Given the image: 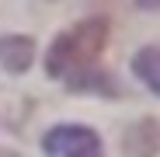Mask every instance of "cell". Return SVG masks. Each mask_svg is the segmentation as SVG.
<instances>
[{
	"instance_id": "obj_1",
	"label": "cell",
	"mask_w": 160,
	"mask_h": 157,
	"mask_svg": "<svg viewBox=\"0 0 160 157\" xmlns=\"http://www.w3.org/2000/svg\"><path fill=\"white\" fill-rule=\"evenodd\" d=\"M104 45H108V21L87 18L73 28H66L52 42L49 56H45V70L59 81H66L70 87H104V77L94 73Z\"/></svg>"
},
{
	"instance_id": "obj_2",
	"label": "cell",
	"mask_w": 160,
	"mask_h": 157,
	"mask_svg": "<svg viewBox=\"0 0 160 157\" xmlns=\"http://www.w3.org/2000/svg\"><path fill=\"white\" fill-rule=\"evenodd\" d=\"M42 147L56 157H101V140L87 126H56L45 133Z\"/></svg>"
},
{
	"instance_id": "obj_3",
	"label": "cell",
	"mask_w": 160,
	"mask_h": 157,
	"mask_svg": "<svg viewBox=\"0 0 160 157\" xmlns=\"http://www.w3.org/2000/svg\"><path fill=\"white\" fill-rule=\"evenodd\" d=\"M125 157H157L160 150V122L157 119H139L125 129L122 136Z\"/></svg>"
},
{
	"instance_id": "obj_4",
	"label": "cell",
	"mask_w": 160,
	"mask_h": 157,
	"mask_svg": "<svg viewBox=\"0 0 160 157\" xmlns=\"http://www.w3.org/2000/svg\"><path fill=\"white\" fill-rule=\"evenodd\" d=\"M32 56H35V42L28 35H4L0 39V63L11 73H21L32 66Z\"/></svg>"
},
{
	"instance_id": "obj_5",
	"label": "cell",
	"mask_w": 160,
	"mask_h": 157,
	"mask_svg": "<svg viewBox=\"0 0 160 157\" xmlns=\"http://www.w3.org/2000/svg\"><path fill=\"white\" fill-rule=\"evenodd\" d=\"M132 70H136V77H139V81H143L150 91L160 94V49H157V45L139 49V52H136V60H132Z\"/></svg>"
},
{
	"instance_id": "obj_6",
	"label": "cell",
	"mask_w": 160,
	"mask_h": 157,
	"mask_svg": "<svg viewBox=\"0 0 160 157\" xmlns=\"http://www.w3.org/2000/svg\"><path fill=\"white\" fill-rule=\"evenodd\" d=\"M136 7H143V11H160V0H136Z\"/></svg>"
}]
</instances>
